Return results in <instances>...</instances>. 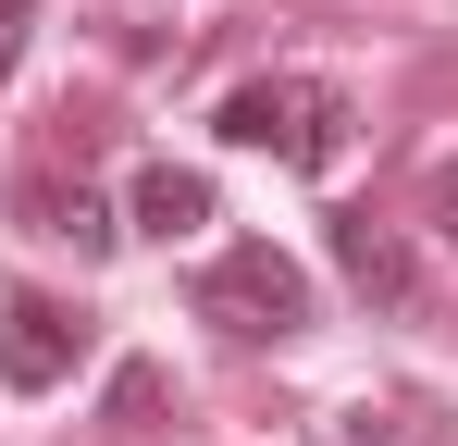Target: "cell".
Masks as SVG:
<instances>
[{"label":"cell","instance_id":"cell-5","mask_svg":"<svg viewBox=\"0 0 458 446\" xmlns=\"http://www.w3.org/2000/svg\"><path fill=\"white\" fill-rule=\"evenodd\" d=\"M199 223H211V174L149 161V174H137V236H161V248H174V236H199Z\"/></svg>","mask_w":458,"mask_h":446},{"label":"cell","instance_id":"cell-3","mask_svg":"<svg viewBox=\"0 0 458 446\" xmlns=\"http://www.w3.org/2000/svg\"><path fill=\"white\" fill-rule=\"evenodd\" d=\"M75 310H50V297H13V310H0V384H13V397H50V384H63V372H75Z\"/></svg>","mask_w":458,"mask_h":446},{"label":"cell","instance_id":"cell-6","mask_svg":"<svg viewBox=\"0 0 458 446\" xmlns=\"http://www.w3.org/2000/svg\"><path fill=\"white\" fill-rule=\"evenodd\" d=\"M322 446H446V422L434 409H396V397H360V409L322 422Z\"/></svg>","mask_w":458,"mask_h":446},{"label":"cell","instance_id":"cell-4","mask_svg":"<svg viewBox=\"0 0 458 446\" xmlns=\"http://www.w3.org/2000/svg\"><path fill=\"white\" fill-rule=\"evenodd\" d=\"M335 261H347V286H360V297H384V310H409V297H421L409 248H396L372 211H347V223H335Z\"/></svg>","mask_w":458,"mask_h":446},{"label":"cell","instance_id":"cell-8","mask_svg":"<svg viewBox=\"0 0 458 446\" xmlns=\"http://www.w3.org/2000/svg\"><path fill=\"white\" fill-rule=\"evenodd\" d=\"M112 422H161V372H149V360L112 384Z\"/></svg>","mask_w":458,"mask_h":446},{"label":"cell","instance_id":"cell-7","mask_svg":"<svg viewBox=\"0 0 458 446\" xmlns=\"http://www.w3.org/2000/svg\"><path fill=\"white\" fill-rule=\"evenodd\" d=\"M38 236H63V248H75V261H99V248H112V236H124V223L99 211V199H87V186H38Z\"/></svg>","mask_w":458,"mask_h":446},{"label":"cell","instance_id":"cell-10","mask_svg":"<svg viewBox=\"0 0 458 446\" xmlns=\"http://www.w3.org/2000/svg\"><path fill=\"white\" fill-rule=\"evenodd\" d=\"M434 211H446V236H458V161H446V174H434Z\"/></svg>","mask_w":458,"mask_h":446},{"label":"cell","instance_id":"cell-9","mask_svg":"<svg viewBox=\"0 0 458 446\" xmlns=\"http://www.w3.org/2000/svg\"><path fill=\"white\" fill-rule=\"evenodd\" d=\"M25 25H38V0H0V74L25 63Z\"/></svg>","mask_w":458,"mask_h":446},{"label":"cell","instance_id":"cell-1","mask_svg":"<svg viewBox=\"0 0 458 446\" xmlns=\"http://www.w3.org/2000/svg\"><path fill=\"white\" fill-rule=\"evenodd\" d=\"M224 149H273L285 174H335L347 161V87H322V74H248V87H224Z\"/></svg>","mask_w":458,"mask_h":446},{"label":"cell","instance_id":"cell-2","mask_svg":"<svg viewBox=\"0 0 458 446\" xmlns=\"http://www.w3.org/2000/svg\"><path fill=\"white\" fill-rule=\"evenodd\" d=\"M199 322H224V335H248V347H285L310 322V273L273 248V236H248V248H224L211 273H199Z\"/></svg>","mask_w":458,"mask_h":446}]
</instances>
